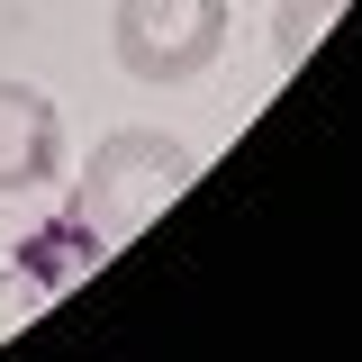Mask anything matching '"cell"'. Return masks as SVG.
I'll list each match as a JSON object with an SVG mask.
<instances>
[{
    "mask_svg": "<svg viewBox=\"0 0 362 362\" xmlns=\"http://www.w3.org/2000/svg\"><path fill=\"white\" fill-rule=\"evenodd\" d=\"M335 18H344V0H281L272 9V54L281 64H308V45L335 37Z\"/></svg>",
    "mask_w": 362,
    "mask_h": 362,
    "instance_id": "277c9868",
    "label": "cell"
},
{
    "mask_svg": "<svg viewBox=\"0 0 362 362\" xmlns=\"http://www.w3.org/2000/svg\"><path fill=\"white\" fill-rule=\"evenodd\" d=\"M190 181H199V154H190V145H173L163 127H109L90 145L73 199H82V226L100 245H136Z\"/></svg>",
    "mask_w": 362,
    "mask_h": 362,
    "instance_id": "6da1fadb",
    "label": "cell"
},
{
    "mask_svg": "<svg viewBox=\"0 0 362 362\" xmlns=\"http://www.w3.org/2000/svg\"><path fill=\"white\" fill-rule=\"evenodd\" d=\"M64 173V109L37 82H0V199L45 190Z\"/></svg>",
    "mask_w": 362,
    "mask_h": 362,
    "instance_id": "3957f363",
    "label": "cell"
},
{
    "mask_svg": "<svg viewBox=\"0 0 362 362\" xmlns=\"http://www.w3.org/2000/svg\"><path fill=\"white\" fill-rule=\"evenodd\" d=\"M109 45L145 90L199 82L226 45V0H118L109 9Z\"/></svg>",
    "mask_w": 362,
    "mask_h": 362,
    "instance_id": "7a4b0ae2",
    "label": "cell"
}]
</instances>
